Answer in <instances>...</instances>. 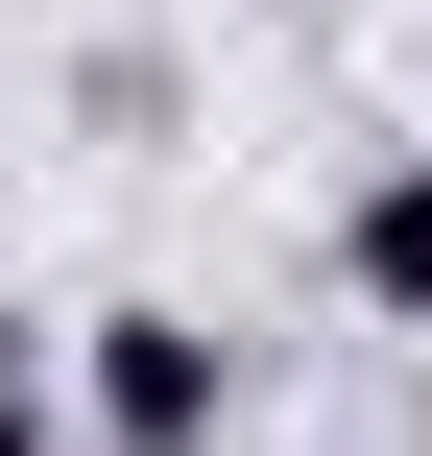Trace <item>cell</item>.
Wrapping results in <instances>:
<instances>
[{"instance_id": "6da1fadb", "label": "cell", "mask_w": 432, "mask_h": 456, "mask_svg": "<svg viewBox=\"0 0 432 456\" xmlns=\"http://www.w3.org/2000/svg\"><path fill=\"white\" fill-rule=\"evenodd\" d=\"M216 433H240V337L216 313H168V289L72 313V456H216Z\"/></svg>"}, {"instance_id": "3957f363", "label": "cell", "mask_w": 432, "mask_h": 456, "mask_svg": "<svg viewBox=\"0 0 432 456\" xmlns=\"http://www.w3.org/2000/svg\"><path fill=\"white\" fill-rule=\"evenodd\" d=\"M0 456H72V337L0 313Z\"/></svg>"}, {"instance_id": "7a4b0ae2", "label": "cell", "mask_w": 432, "mask_h": 456, "mask_svg": "<svg viewBox=\"0 0 432 456\" xmlns=\"http://www.w3.org/2000/svg\"><path fill=\"white\" fill-rule=\"evenodd\" d=\"M337 289H361L385 337H432V144H409V168H361V192H337Z\"/></svg>"}]
</instances>
